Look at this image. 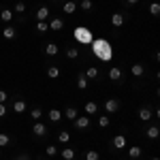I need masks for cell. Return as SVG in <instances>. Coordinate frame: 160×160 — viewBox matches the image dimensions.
<instances>
[{
	"label": "cell",
	"instance_id": "cell-1",
	"mask_svg": "<svg viewBox=\"0 0 160 160\" xmlns=\"http://www.w3.org/2000/svg\"><path fill=\"white\" fill-rule=\"evenodd\" d=\"M90 47H92V53L96 56V60H100V62H111L113 60V45H111L107 38H102V37L94 38Z\"/></svg>",
	"mask_w": 160,
	"mask_h": 160
},
{
	"label": "cell",
	"instance_id": "cell-2",
	"mask_svg": "<svg viewBox=\"0 0 160 160\" xmlns=\"http://www.w3.org/2000/svg\"><path fill=\"white\" fill-rule=\"evenodd\" d=\"M75 41L79 43V45H92V41H94V34H92V30L86 28V26H77L73 32Z\"/></svg>",
	"mask_w": 160,
	"mask_h": 160
},
{
	"label": "cell",
	"instance_id": "cell-3",
	"mask_svg": "<svg viewBox=\"0 0 160 160\" xmlns=\"http://www.w3.org/2000/svg\"><path fill=\"white\" fill-rule=\"evenodd\" d=\"M73 126L77 130H88L90 128V115H77L73 120Z\"/></svg>",
	"mask_w": 160,
	"mask_h": 160
},
{
	"label": "cell",
	"instance_id": "cell-4",
	"mask_svg": "<svg viewBox=\"0 0 160 160\" xmlns=\"http://www.w3.org/2000/svg\"><path fill=\"white\" fill-rule=\"evenodd\" d=\"M126 145H128V141H126V137H124L122 132L111 139V148L113 149H126Z\"/></svg>",
	"mask_w": 160,
	"mask_h": 160
},
{
	"label": "cell",
	"instance_id": "cell-5",
	"mask_svg": "<svg viewBox=\"0 0 160 160\" xmlns=\"http://www.w3.org/2000/svg\"><path fill=\"white\" fill-rule=\"evenodd\" d=\"M118 109H120V100L118 98H107L105 100V111H107V115H113Z\"/></svg>",
	"mask_w": 160,
	"mask_h": 160
},
{
	"label": "cell",
	"instance_id": "cell-6",
	"mask_svg": "<svg viewBox=\"0 0 160 160\" xmlns=\"http://www.w3.org/2000/svg\"><path fill=\"white\" fill-rule=\"evenodd\" d=\"M124 24H126V15H124L122 11H118V13L111 15V26H113V28H122Z\"/></svg>",
	"mask_w": 160,
	"mask_h": 160
},
{
	"label": "cell",
	"instance_id": "cell-7",
	"mask_svg": "<svg viewBox=\"0 0 160 160\" xmlns=\"http://www.w3.org/2000/svg\"><path fill=\"white\" fill-rule=\"evenodd\" d=\"M130 75L137 77V79L143 77V75H145V64H143V62H135V64H130Z\"/></svg>",
	"mask_w": 160,
	"mask_h": 160
},
{
	"label": "cell",
	"instance_id": "cell-8",
	"mask_svg": "<svg viewBox=\"0 0 160 160\" xmlns=\"http://www.w3.org/2000/svg\"><path fill=\"white\" fill-rule=\"evenodd\" d=\"M109 79L113 81V83H122V79H124L122 68H120V66H113V68H109Z\"/></svg>",
	"mask_w": 160,
	"mask_h": 160
},
{
	"label": "cell",
	"instance_id": "cell-9",
	"mask_svg": "<svg viewBox=\"0 0 160 160\" xmlns=\"http://www.w3.org/2000/svg\"><path fill=\"white\" fill-rule=\"evenodd\" d=\"M32 132H34V137H47V135H49L47 126H45L43 122H34V126H32Z\"/></svg>",
	"mask_w": 160,
	"mask_h": 160
},
{
	"label": "cell",
	"instance_id": "cell-10",
	"mask_svg": "<svg viewBox=\"0 0 160 160\" xmlns=\"http://www.w3.org/2000/svg\"><path fill=\"white\" fill-rule=\"evenodd\" d=\"M43 53H45V56H49V58H53V56H58V53H60V47H58L56 43H47V45H43Z\"/></svg>",
	"mask_w": 160,
	"mask_h": 160
},
{
	"label": "cell",
	"instance_id": "cell-11",
	"mask_svg": "<svg viewBox=\"0 0 160 160\" xmlns=\"http://www.w3.org/2000/svg\"><path fill=\"white\" fill-rule=\"evenodd\" d=\"M75 11H77V2H75V0H64V2H62V13L73 15Z\"/></svg>",
	"mask_w": 160,
	"mask_h": 160
},
{
	"label": "cell",
	"instance_id": "cell-12",
	"mask_svg": "<svg viewBox=\"0 0 160 160\" xmlns=\"http://www.w3.org/2000/svg\"><path fill=\"white\" fill-rule=\"evenodd\" d=\"M137 118H139L141 122H149V120L154 118V113H152V109H149V107H141V109H139V113H137Z\"/></svg>",
	"mask_w": 160,
	"mask_h": 160
},
{
	"label": "cell",
	"instance_id": "cell-13",
	"mask_svg": "<svg viewBox=\"0 0 160 160\" xmlns=\"http://www.w3.org/2000/svg\"><path fill=\"white\" fill-rule=\"evenodd\" d=\"M26 107H28V105H26L24 98H15V100H13V107H11V109H13V113H24Z\"/></svg>",
	"mask_w": 160,
	"mask_h": 160
},
{
	"label": "cell",
	"instance_id": "cell-14",
	"mask_svg": "<svg viewBox=\"0 0 160 160\" xmlns=\"http://www.w3.org/2000/svg\"><path fill=\"white\" fill-rule=\"evenodd\" d=\"M83 109H86V115H96L98 113V102L96 100H88Z\"/></svg>",
	"mask_w": 160,
	"mask_h": 160
},
{
	"label": "cell",
	"instance_id": "cell-15",
	"mask_svg": "<svg viewBox=\"0 0 160 160\" xmlns=\"http://www.w3.org/2000/svg\"><path fill=\"white\" fill-rule=\"evenodd\" d=\"M58 154L62 156V160H75V156H77V152L73 148H62Z\"/></svg>",
	"mask_w": 160,
	"mask_h": 160
},
{
	"label": "cell",
	"instance_id": "cell-16",
	"mask_svg": "<svg viewBox=\"0 0 160 160\" xmlns=\"http://www.w3.org/2000/svg\"><path fill=\"white\" fill-rule=\"evenodd\" d=\"M34 17H37V22H47V17H49V7H41V9L34 13Z\"/></svg>",
	"mask_w": 160,
	"mask_h": 160
},
{
	"label": "cell",
	"instance_id": "cell-17",
	"mask_svg": "<svg viewBox=\"0 0 160 160\" xmlns=\"http://www.w3.org/2000/svg\"><path fill=\"white\" fill-rule=\"evenodd\" d=\"M143 132H145V137H148V139H158L160 128H158V126H145V130H143Z\"/></svg>",
	"mask_w": 160,
	"mask_h": 160
},
{
	"label": "cell",
	"instance_id": "cell-18",
	"mask_svg": "<svg viewBox=\"0 0 160 160\" xmlns=\"http://www.w3.org/2000/svg\"><path fill=\"white\" fill-rule=\"evenodd\" d=\"M47 118H49V122L58 124V122L62 120V118H64V115H62V111H60V109H49V113H47Z\"/></svg>",
	"mask_w": 160,
	"mask_h": 160
},
{
	"label": "cell",
	"instance_id": "cell-19",
	"mask_svg": "<svg viewBox=\"0 0 160 160\" xmlns=\"http://www.w3.org/2000/svg\"><path fill=\"white\" fill-rule=\"evenodd\" d=\"M45 73H47V77H49V79H58V77H60V66H56V64H49Z\"/></svg>",
	"mask_w": 160,
	"mask_h": 160
},
{
	"label": "cell",
	"instance_id": "cell-20",
	"mask_svg": "<svg viewBox=\"0 0 160 160\" xmlns=\"http://www.w3.org/2000/svg\"><path fill=\"white\" fill-rule=\"evenodd\" d=\"M128 156H130V160H139L143 156V149L139 148V145H132V148L128 149Z\"/></svg>",
	"mask_w": 160,
	"mask_h": 160
},
{
	"label": "cell",
	"instance_id": "cell-21",
	"mask_svg": "<svg viewBox=\"0 0 160 160\" xmlns=\"http://www.w3.org/2000/svg\"><path fill=\"white\" fill-rule=\"evenodd\" d=\"M62 28H64V19H62V17H51L49 30H62Z\"/></svg>",
	"mask_w": 160,
	"mask_h": 160
},
{
	"label": "cell",
	"instance_id": "cell-22",
	"mask_svg": "<svg viewBox=\"0 0 160 160\" xmlns=\"http://www.w3.org/2000/svg\"><path fill=\"white\" fill-rule=\"evenodd\" d=\"M62 115H64V118H66V120H68V122H73L75 118H77V115H79V111L75 109V107H66V109H64V113H62Z\"/></svg>",
	"mask_w": 160,
	"mask_h": 160
},
{
	"label": "cell",
	"instance_id": "cell-23",
	"mask_svg": "<svg viewBox=\"0 0 160 160\" xmlns=\"http://www.w3.org/2000/svg\"><path fill=\"white\" fill-rule=\"evenodd\" d=\"M2 37L4 38H15L17 37V30H15L13 26H4V28H2Z\"/></svg>",
	"mask_w": 160,
	"mask_h": 160
},
{
	"label": "cell",
	"instance_id": "cell-24",
	"mask_svg": "<svg viewBox=\"0 0 160 160\" xmlns=\"http://www.w3.org/2000/svg\"><path fill=\"white\" fill-rule=\"evenodd\" d=\"M77 9H81V11H92V9H94V2H92V0H79V2H77Z\"/></svg>",
	"mask_w": 160,
	"mask_h": 160
},
{
	"label": "cell",
	"instance_id": "cell-25",
	"mask_svg": "<svg viewBox=\"0 0 160 160\" xmlns=\"http://www.w3.org/2000/svg\"><path fill=\"white\" fill-rule=\"evenodd\" d=\"M41 118H43V109H41V107H32V109H30V120L41 122Z\"/></svg>",
	"mask_w": 160,
	"mask_h": 160
},
{
	"label": "cell",
	"instance_id": "cell-26",
	"mask_svg": "<svg viewBox=\"0 0 160 160\" xmlns=\"http://www.w3.org/2000/svg\"><path fill=\"white\" fill-rule=\"evenodd\" d=\"M13 15H15V13H13L11 9H2V11H0V19H2L4 24H9V22L13 19Z\"/></svg>",
	"mask_w": 160,
	"mask_h": 160
},
{
	"label": "cell",
	"instance_id": "cell-27",
	"mask_svg": "<svg viewBox=\"0 0 160 160\" xmlns=\"http://www.w3.org/2000/svg\"><path fill=\"white\" fill-rule=\"evenodd\" d=\"M83 75L88 77V81H92V79H96V77H98V68H96V66H88Z\"/></svg>",
	"mask_w": 160,
	"mask_h": 160
},
{
	"label": "cell",
	"instance_id": "cell-28",
	"mask_svg": "<svg viewBox=\"0 0 160 160\" xmlns=\"http://www.w3.org/2000/svg\"><path fill=\"white\" fill-rule=\"evenodd\" d=\"M88 83H90V81H88V77H86L83 73H79V75H77V88H79V90H86Z\"/></svg>",
	"mask_w": 160,
	"mask_h": 160
},
{
	"label": "cell",
	"instance_id": "cell-29",
	"mask_svg": "<svg viewBox=\"0 0 160 160\" xmlns=\"http://www.w3.org/2000/svg\"><path fill=\"white\" fill-rule=\"evenodd\" d=\"M68 141H71V132H68V130H60V132H58V143L66 145Z\"/></svg>",
	"mask_w": 160,
	"mask_h": 160
},
{
	"label": "cell",
	"instance_id": "cell-30",
	"mask_svg": "<svg viewBox=\"0 0 160 160\" xmlns=\"http://www.w3.org/2000/svg\"><path fill=\"white\" fill-rule=\"evenodd\" d=\"M66 58L68 60H77L79 58V47H68L66 49Z\"/></svg>",
	"mask_w": 160,
	"mask_h": 160
},
{
	"label": "cell",
	"instance_id": "cell-31",
	"mask_svg": "<svg viewBox=\"0 0 160 160\" xmlns=\"http://www.w3.org/2000/svg\"><path fill=\"white\" fill-rule=\"evenodd\" d=\"M148 11H149V15H152V17H158V15H160V4H158V2H152Z\"/></svg>",
	"mask_w": 160,
	"mask_h": 160
},
{
	"label": "cell",
	"instance_id": "cell-32",
	"mask_svg": "<svg viewBox=\"0 0 160 160\" xmlns=\"http://www.w3.org/2000/svg\"><path fill=\"white\" fill-rule=\"evenodd\" d=\"M109 124H111V118L107 115V113H105V115H98V126L100 128H107Z\"/></svg>",
	"mask_w": 160,
	"mask_h": 160
},
{
	"label": "cell",
	"instance_id": "cell-33",
	"mask_svg": "<svg viewBox=\"0 0 160 160\" xmlns=\"http://www.w3.org/2000/svg\"><path fill=\"white\" fill-rule=\"evenodd\" d=\"M26 9H28V7H26V2L17 0V2H15V7H13V13H26Z\"/></svg>",
	"mask_w": 160,
	"mask_h": 160
},
{
	"label": "cell",
	"instance_id": "cell-34",
	"mask_svg": "<svg viewBox=\"0 0 160 160\" xmlns=\"http://www.w3.org/2000/svg\"><path fill=\"white\" fill-rule=\"evenodd\" d=\"M37 32H41V34L49 32V24L47 22H37Z\"/></svg>",
	"mask_w": 160,
	"mask_h": 160
},
{
	"label": "cell",
	"instance_id": "cell-35",
	"mask_svg": "<svg viewBox=\"0 0 160 160\" xmlns=\"http://www.w3.org/2000/svg\"><path fill=\"white\" fill-rule=\"evenodd\" d=\"M86 160H100V154L96 149H88L86 152Z\"/></svg>",
	"mask_w": 160,
	"mask_h": 160
},
{
	"label": "cell",
	"instance_id": "cell-36",
	"mask_svg": "<svg viewBox=\"0 0 160 160\" xmlns=\"http://www.w3.org/2000/svg\"><path fill=\"white\" fill-rule=\"evenodd\" d=\"M11 143V137L7 135V132H0V148H7Z\"/></svg>",
	"mask_w": 160,
	"mask_h": 160
},
{
	"label": "cell",
	"instance_id": "cell-37",
	"mask_svg": "<svg viewBox=\"0 0 160 160\" xmlns=\"http://www.w3.org/2000/svg\"><path fill=\"white\" fill-rule=\"evenodd\" d=\"M58 152H60V149L56 148V145H47V148H45V154H47V156H56Z\"/></svg>",
	"mask_w": 160,
	"mask_h": 160
},
{
	"label": "cell",
	"instance_id": "cell-38",
	"mask_svg": "<svg viewBox=\"0 0 160 160\" xmlns=\"http://www.w3.org/2000/svg\"><path fill=\"white\" fill-rule=\"evenodd\" d=\"M7 113H9V105L7 102H0V118H4Z\"/></svg>",
	"mask_w": 160,
	"mask_h": 160
},
{
	"label": "cell",
	"instance_id": "cell-39",
	"mask_svg": "<svg viewBox=\"0 0 160 160\" xmlns=\"http://www.w3.org/2000/svg\"><path fill=\"white\" fill-rule=\"evenodd\" d=\"M7 100H9V94L4 90H0V102H7Z\"/></svg>",
	"mask_w": 160,
	"mask_h": 160
},
{
	"label": "cell",
	"instance_id": "cell-40",
	"mask_svg": "<svg viewBox=\"0 0 160 160\" xmlns=\"http://www.w3.org/2000/svg\"><path fill=\"white\" fill-rule=\"evenodd\" d=\"M15 160H32V158H30L28 154H19V156H17V158H15Z\"/></svg>",
	"mask_w": 160,
	"mask_h": 160
},
{
	"label": "cell",
	"instance_id": "cell-41",
	"mask_svg": "<svg viewBox=\"0 0 160 160\" xmlns=\"http://www.w3.org/2000/svg\"><path fill=\"white\" fill-rule=\"evenodd\" d=\"M124 2H126V4H128V7H132V4H137V2H139V0H124Z\"/></svg>",
	"mask_w": 160,
	"mask_h": 160
},
{
	"label": "cell",
	"instance_id": "cell-42",
	"mask_svg": "<svg viewBox=\"0 0 160 160\" xmlns=\"http://www.w3.org/2000/svg\"><path fill=\"white\" fill-rule=\"evenodd\" d=\"M152 160H160V158H156V156H154V158H152Z\"/></svg>",
	"mask_w": 160,
	"mask_h": 160
}]
</instances>
